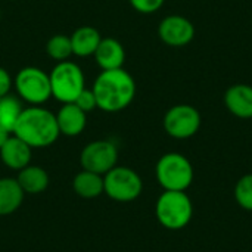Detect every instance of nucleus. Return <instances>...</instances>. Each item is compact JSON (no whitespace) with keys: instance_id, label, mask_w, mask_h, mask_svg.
<instances>
[{"instance_id":"nucleus-22","label":"nucleus","mask_w":252,"mask_h":252,"mask_svg":"<svg viewBox=\"0 0 252 252\" xmlns=\"http://www.w3.org/2000/svg\"><path fill=\"white\" fill-rule=\"evenodd\" d=\"M74 103H75L80 109H83L86 114L97 108L96 97H94V93H93L92 89H84V90L77 96V99L74 100Z\"/></svg>"},{"instance_id":"nucleus-13","label":"nucleus","mask_w":252,"mask_h":252,"mask_svg":"<svg viewBox=\"0 0 252 252\" xmlns=\"http://www.w3.org/2000/svg\"><path fill=\"white\" fill-rule=\"evenodd\" d=\"M226 108L238 118H252V86L235 84L224 93Z\"/></svg>"},{"instance_id":"nucleus-21","label":"nucleus","mask_w":252,"mask_h":252,"mask_svg":"<svg viewBox=\"0 0 252 252\" xmlns=\"http://www.w3.org/2000/svg\"><path fill=\"white\" fill-rule=\"evenodd\" d=\"M235 196L242 208L252 211V174L244 176L238 182L235 189Z\"/></svg>"},{"instance_id":"nucleus-7","label":"nucleus","mask_w":252,"mask_h":252,"mask_svg":"<svg viewBox=\"0 0 252 252\" xmlns=\"http://www.w3.org/2000/svg\"><path fill=\"white\" fill-rule=\"evenodd\" d=\"M143 183L140 176L128 168L115 165L103 176V193L118 202H130L139 198Z\"/></svg>"},{"instance_id":"nucleus-25","label":"nucleus","mask_w":252,"mask_h":252,"mask_svg":"<svg viewBox=\"0 0 252 252\" xmlns=\"http://www.w3.org/2000/svg\"><path fill=\"white\" fill-rule=\"evenodd\" d=\"M12 136V133L7 130V128H4L3 126H0V148L7 142V139Z\"/></svg>"},{"instance_id":"nucleus-19","label":"nucleus","mask_w":252,"mask_h":252,"mask_svg":"<svg viewBox=\"0 0 252 252\" xmlns=\"http://www.w3.org/2000/svg\"><path fill=\"white\" fill-rule=\"evenodd\" d=\"M22 105L21 100L10 93L0 97V126L7 128L10 133H13L15 124L22 112Z\"/></svg>"},{"instance_id":"nucleus-2","label":"nucleus","mask_w":252,"mask_h":252,"mask_svg":"<svg viewBox=\"0 0 252 252\" xmlns=\"http://www.w3.org/2000/svg\"><path fill=\"white\" fill-rule=\"evenodd\" d=\"M13 134L30 148H47L59 137L56 115L43 106L24 108L13 128Z\"/></svg>"},{"instance_id":"nucleus-18","label":"nucleus","mask_w":252,"mask_h":252,"mask_svg":"<svg viewBox=\"0 0 252 252\" xmlns=\"http://www.w3.org/2000/svg\"><path fill=\"white\" fill-rule=\"evenodd\" d=\"M72 189L83 199H94L103 193V176L83 170L74 177Z\"/></svg>"},{"instance_id":"nucleus-24","label":"nucleus","mask_w":252,"mask_h":252,"mask_svg":"<svg viewBox=\"0 0 252 252\" xmlns=\"http://www.w3.org/2000/svg\"><path fill=\"white\" fill-rule=\"evenodd\" d=\"M12 86H13V80H12L10 74L4 68L0 66V97L9 94Z\"/></svg>"},{"instance_id":"nucleus-10","label":"nucleus","mask_w":252,"mask_h":252,"mask_svg":"<svg viewBox=\"0 0 252 252\" xmlns=\"http://www.w3.org/2000/svg\"><path fill=\"white\" fill-rule=\"evenodd\" d=\"M158 35L167 46L183 47L193 40L195 27L188 18L182 15H168L159 22Z\"/></svg>"},{"instance_id":"nucleus-26","label":"nucleus","mask_w":252,"mask_h":252,"mask_svg":"<svg viewBox=\"0 0 252 252\" xmlns=\"http://www.w3.org/2000/svg\"><path fill=\"white\" fill-rule=\"evenodd\" d=\"M0 18H1V12H0Z\"/></svg>"},{"instance_id":"nucleus-15","label":"nucleus","mask_w":252,"mask_h":252,"mask_svg":"<svg viewBox=\"0 0 252 252\" xmlns=\"http://www.w3.org/2000/svg\"><path fill=\"white\" fill-rule=\"evenodd\" d=\"M71 46H72V55L80 58L93 56L102 37L100 32L90 25H84L77 28L71 34Z\"/></svg>"},{"instance_id":"nucleus-1","label":"nucleus","mask_w":252,"mask_h":252,"mask_svg":"<svg viewBox=\"0 0 252 252\" xmlns=\"http://www.w3.org/2000/svg\"><path fill=\"white\" fill-rule=\"evenodd\" d=\"M97 109L103 112H120L130 106L136 96V83L124 68L102 71L92 87Z\"/></svg>"},{"instance_id":"nucleus-4","label":"nucleus","mask_w":252,"mask_h":252,"mask_svg":"<svg viewBox=\"0 0 252 252\" xmlns=\"http://www.w3.org/2000/svg\"><path fill=\"white\" fill-rule=\"evenodd\" d=\"M13 87L19 99L31 106H41L52 97L49 74L37 66L21 68L13 78Z\"/></svg>"},{"instance_id":"nucleus-12","label":"nucleus","mask_w":252,"mask_h":252,"mask_svg":"<svg viewBox=\"0 0 252 252\" xmlns=\"http://www.w3.org/2000/svg\"><path fill=\"white\" fill-rule=\"evenodd\" d=\"M31 149L24 140L16 137L13 133L7 142L0 148V159L10 170H22L31 162Z\"/></svg>"},{"instance_id":"nucleus-3","label":"nucleus","mask_w":252,"mask_h":252,"mask_svg":"<svg viewBox=\"0 0 252 252\" xmlns=\"http://www.w3.org/2000/svg\"><path fill=\"white\" fill-rule=\"evenodd\" d=\"M52 97L61 103H74L77 96L86 89L83 69L71 61L58 62L49 72Z\"/></svg>"},{"instance_id":"nucleus-8","label":"nucleus","mask_w":252,"mask_h":252,"mask_svg":"<svg viewBox=\"0 0 252 252\" xmlns=\"http://www.w3.org/2000/svg\"><path fill=\"white\" fill-rule=\"evenodd\" d=\"M118 149L111 140H94L86 145L80 154V164L83 170L105 176L117 165Z\"/></svg>"},{"instance_id":"nucleus-16","label":"nucleus","mask_w":252,"mask_h":252,"mask_svg":"<svg viewBox=\"0 0 252 252\" xmlns=\"http://www.w3.org/2000/svg\"><path fill=\"white\" fill-rule=\"evenodd\" d=\"M16 182L24 190V193L37 195L47 189L49 174L44 168L38 165H27L25 168L19 170Z\"/></svg>"},{"instance_id":"nucleus-11","label":"nucleus","mask_w":252,"mask_h":252,"mask_svg":"<svg viewBox=\"0 0 252 252\" xmlns=\"http://www.w3.org/2000/svg\"><path fill=\"white\" fill-rule=\"evenodd\" d=\"M59 133L68 137L81 134L87 124V114L80 109L75 103H62L59 111L55 114Z\"/></svg>"},{"instance_id":"nucleus-9","label":"nucleus","mask_w":252,"mask_h":252,"mask_svg":"<svg viewBox=\"0 0 252 252\" xmlns=\"http://www.w3.org/2000/svg\"><path fill=\"white\" fill-rule=\"evenodd\" d=\"M201 127V114L192 105H176L164 115V128L174 139H189Z\"/></svg>"},{"instance_id":"nucleus-5","label":"nucleus","mask_w":252,"mask_h":252,"mask_svg":"<svg viewBox=\"0 0 252 252\" xmlns=\"http://www.w3.org/2000/svg\"><path fill=\"white\" fill-rule=\"evenodd\" d=\"M157 179L165 190L185 192L193 180V168L182 154H165L157 164Z\"/></svg>"},{"instance_id":"nucleus-14","label":"nucleus","mask_w":252,"mask_h":252,"mask_svg":"<svg viewBox=\"0 0 252 252\" xmlns=\"http://www.w3.org/2000/svg\"><path fill=\"white\" fill-rule=\"evenodd\" d=\"M93 56L102 71L117 69V68H123L124 65L126 50L117 38L106 37L100 40Z\"/></svg>"},{"instance_id":"nucleus-6","label":"nucleus","mask_w":252,"mask_h":252,"mask_svg":"<svg viewBox=\"0 0 252 252\" xmlns=\"http://www.w3.org/2000/svg\"><path fill=\"white\" fill-rule=\"evenodd\" d=\"M193 214V207L185 192L165 190L157 202V217L159 223L171 230L185 227Z\"/></svg>"},{"instance_id":"nucleus-20","label":"nucleus","mask_w":252,"mask_h":252,"mask_svg":"<svg viewBox=\"0 0 252 252\" xmlns=\"http://www.w3.org/2000/svg\"><path fill=\"white\" fill-rule=\"evenodd\" d=\"M46 53L56 62L69 61L72 56L71 38L65 34H56L50 37L46 43Z\"/></svg>"},{"instance_id":"nucleus-17","label":"nucleus","mask_w":252,"mask_h":252,"mask_svg":"<svg viewBox=\"0 0 252 252\" xmlns=\"http://www.w3.org/2000/svg\"><path fill=\"white\" fill-rule=\"evenodd\" d=\"M24 202V190L16 179H0V216L13 214Z\"/></svg>"},{"instance_id":"nucleus-23","label":"nucleus","mask_w":252,"mask_h":252,"mask_svg":"<svg viewBox=\"0 0 252 252\" xmlns=\"http://www.w3.org/2000/svg\"><path fill=\"white\" fill-rule=\"evenodd\" d=\"M128 1L134 10L145 13V15H149V13L159 10L165 0H128Z\"/></svg>"}]
</instances>
